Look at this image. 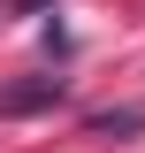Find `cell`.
I'll return each instance as SVG.
<instances>
[{
    "mask_svg": "<svg viewBox=\"0 0 145 153\" xmlns=\"http://www.w3.org/2000/svg\"><path fill=\"white\" fill-rule=\"evenodd\" d=\"M69 100V76H23L0 92V115H38V107H61Z\"/></svg>",
    "mask_w": 145,
    "mask_h": 153,
    "instance_id": "6da1fadb",
    "label": "cell"
},
{
    "mask_svg": "<svg viewBox=\"0 0 145 153\" xmlns=\"http://www.w3.org/2000/svg\"><path fill=\"white\" fill-rule=\"evenodd\" d=\"M145 130V107H107V115H92V138H130Z\"/></svg>",
    "mask_w": 145,
    "mask_h": 153,
    "instance_id": "7a4b0ae2",
    "label": "cell"
}]
</instances>
